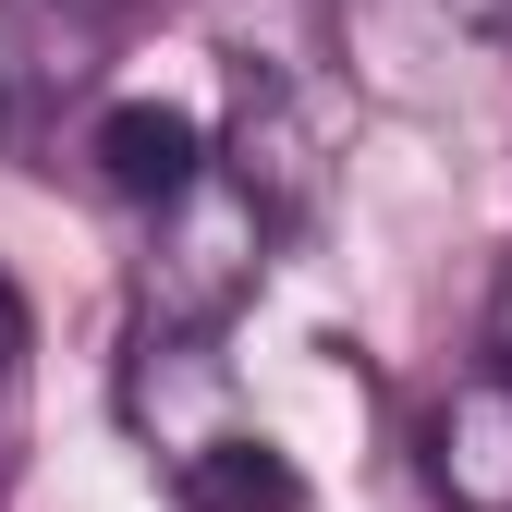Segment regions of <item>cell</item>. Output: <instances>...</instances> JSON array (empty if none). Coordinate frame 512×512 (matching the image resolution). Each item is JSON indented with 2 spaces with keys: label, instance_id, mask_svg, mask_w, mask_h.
Wrapping results in <instances>:
<instances>
[{
  "label": "cell",
  "instance_id": "1",
  "mask_svg": "<svg viewBox=\"0 0 512 512\" xmlns=\"http://www.w3.org/2000/svg\"><path fill=\"white\" fill-rule=\"evenodd\" d=\"M281 244V208L256 196V183L232 159H208L196 183H183L171 208H147V269H135V317L147 330H220V317L256 293V269H269Z\"/></svg>",
  "mask_w": 512,
  "mask_h": 512
},
{
  "label": "cell",
  "instance_id": "2",
  "mask_svg": "<svg viewBox=\"0 0 512 512\" xmlns=\"http://www.w3.org/2000/svg\"><path fill=\"white\" fill-rule=\"evenodd\" d=\"M135 0H0V159H37L61 110H86Z\"/></svg>",
  "mask_w": 512,
  "mask_h": 512
},
{
  "label": "cell",
  "instance_id": "3",
  "mask_svg": "<svg viewBox=\"0 0 512 512\" xmlns=\"http://www.w3.org/2000/svg\"><path fill=\"white\" fill-rule=\"evenodd\" d=\"M122 415L159 464L208 452L232 427V378H220V330H147L135 317V354H122Z\"/></svg>",
  "mask_w": 512,
  "mask_h": 512
},
{
  "label": "cell",
  "instance_id": "4",
  "mask_svg": "<svg viewBox=\"0 0 512 512\" xmlns=\"http://www.w3.org/2000/svg\"><path fill=\"white\" fill-rule=\"evenodd\" d=\"M427 488L452 512H512V354L464 366L427 403Z\"/></svg>",
  "mask_w": 512,
  "mask_h": 512
},
{
  "label": "cell",
  "instance_id": "5",
  "mask_svg": "<svg viewBox=\"0 0 512 512\" xmlns=\"http://www.w3.org/2000/svg\"><path fill=\"white\" fill-rule=\"evenodd\" d=\"M86 159H98V183L122 208H171L183 183L208 171V135H196V110H171V98H110Z\"/></svg>",
  "mask_w": 512,
  "mask_h": 512
},
{
  "label": "cell",
  "instance_id": "6",
  "mask_svg": "<svg viewBox=\"0 0 512 512\" xmlns=\"http://www.w3.org/2000/svg\"><path fill=\"white\" fill-rule=\"evenodd\" d=\"M171 500H183V512H305V476H293L281 439L220 427L208 452H183V464H171Z\"/></svg>",
  "mask_w": 512,
  "mask_h": 512
},
{
  "label": "cell",
  "instance_id": "7",
  "mask_svg": "<svg viewBox=\"0 0 512 512\" xmlns=\"http://www.w3.org/2000/svg\"><path fill=\"white\" fill-rule=\"evenodd\" d=\"M439 25H476V37H512V0H427Z\"/></svg>",
  "mask_w": 512,
  "mask_h": 512
},
{
  "label": "cell",
  "instance_id": "8",
  "mask_svg": "<svg viewBox=\"0 0 512 512\" xmlns=\"http://www.w3.org/2000/svg\"><path fill=\"white\" fill-rule=\"evenodd\" d=\"M488 354H512V256H500V281H488Z\"/></svg>",
  "mask_w": 512,
  "mask_h": 512
},
{
  "label": "cell",
  "instance_id": "9",
  "mask_svg": "<svg viewBox=\"0 0 512 512\" xmlns=\"http://www.w3.org/2000/svg\"><path fill=\"white\" fill-rule=\"evenodd\" d=\"M13 342H25V317H13V293H0V378H13Z\"/></svg>",
  "mask_w": 512,
  "mask_h": 512
}]
</instances>
